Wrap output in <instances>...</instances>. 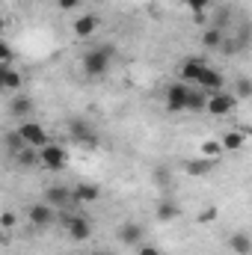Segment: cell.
I'll list each match as a JSON object with an SVG mask.
<instances>
[{"label": "cell", "instance_id": "5bb4252c", "mask_svg": "<svg viewBox=\"0 0 252 255\" xmlns=\"http://www.w3.org/2000/svg\"><path fill=\"white\" fill-rule=\"evenodd\" d=\"M71 193H74V202L89 205V202H98L101 187H95V184H74V187H71Z\"/></svg>", "mask_w": 252, "mask_h": 255}, {"label": "cell", "instance_id": "e0dca14e", "mask_svg": "<svg viewBox=\"0 0 252 255\" xmlns=\"http://www.w3.org/2000/svg\"><path fill=\"white\" fill-rule=\"evenodd\" d=\"M184 169H187L190 175L202 178V175H208V172L214 169V160H211V157H199V160H187V163H184Z\"/></svg>", "mask_w": 252, "mask_h": 255}, {"label": "cell", "instance_id": "ffe728a7", "mask_svg": "<svg viewBox=\"0 0 252 255\" xmlns=\"http://www.w3.org/2000/svg\"><path fill=\"white\" fill-rule=\"evenodd\" d=\"M202 45H205V48H214V51H217V48H223V33H220L217 27H211V30L202 36Z\"/></svg>", "mask_w": 252, "mask_h": 255}, {"label": "cell", "instance_id": "3957f363", "mask_svg": "<svg viewBox=\"0 0 252 255\" xmlns=\"http://www.w3.org/2000/svg\"><path fill=\"white\" fill-rule=\"evenodd\" d=\"M15 130H18V133L24 136V142H27V145H33V148H45V145L51 142V139H48V133H45V128L36 125V122H27V119H24Z\"/></svg>", "mask_w": 252, "mask_h": 255}, {"label": "cell", "instance_id": "44dd1931", "mask_svg": "<svg viewBox=\"0 0 252 255\" xmlns=\"http://www.w3.org/2000/svg\"><path fill=\"white\" fill-rule=\"evenodd\" d=\"M21 80H24V77H21L12 65H6V68H3V86H6V89H18V86H21Z\"/></svg>", "mask_w": 252, "mask_h": 255}, {"label": "cell", "instance_id": "484cf974", "mask_svg": "<svg viewBox=\"0 0 252 255\" xmlns=\"http://www.w3.org/2000/svg\"><path fill=\"white\" fill-rule=\"evenodd\" d=\"M208 3H211V0H187V6L193 9V12H205V9H208Z\"/></svg>", "mask_w": 252, "mask_h": 255}, {"label": "cell", "instance_id": "4fadbf2b", "mask_svg": "<svg viewBox=\"0 0 252 255\" xmlns=\"http://www.w3.org/2000/svg\"><path fill=\"white\" fill-rule=\"evenodd\" d=\"M95 30H98V18H95V15H80V18L74 21V36H77V39H89Z\"/></svg>", "mask_w": 252, "mask_h": 255}, {"label": "cell", "instance_id": "4316f807", "mask_svg": "<svg viewBox=\"0 0 252 255\" xmlns=\"http://www.w3.org/2000/svg\"><path fill=\"white\" fill-rule=\"evenodd\" d=\"M0 223H3V229H15V214H12V211H6Z\"/></svg>", "mask_w": 252, "mask_h": 255}, {"label": "cell", "instance_id": "7402d4cb", "mask_svg": "<svg viewBox=\"0 0 252 255\" xmlns=\"http://www.w3.org/2000/svg\"><path fill=\"white\" fill-rule=\"evenodd\" d=\"M223 151H226V148H223V142H217V139H208V142H202V157H211V160H217Z\"/></svg>", "mask_w": 252, "mask_h": 255}, {"label": "cell", "instance_id": "5b68a950", "mask_svg": "<svg viewBox=\"0 0 252 255\" xmlns=\"http://www.w3.org/2000/svg\"><path fill=\"white\" fill-rule=\"evenodd\" d=\"M27 217H30V223H33L36 229H48V226H54V220H57V208L48 205V202H39V205H33V208L27 211Z\"/></svg>", "mask_w": 252, "mask_h": 255}, {"label": "cell", "instance_id": "f1b7e54d", "mask_svg": "<svg viewBox=\"0 0 252 255\" xmlns=\"http://www.w3.org/2000/svg\"><path fill=\"white\" fill-rule=\"evenodd\" d=\"M214 217H217V208H208V211H205V214H202V217H199V220H202V223H205V220H214Z\"/></svg>", "mask_w": 252, "mask_h": 255}, {"label": "cell", "instance_id": "9a60e30c", "mask_svg": "<svg viewBox=\"0 0 252 255\" xmlns=\"http://www.w3.org/2000/svg\"><path fill=\"white\" fill-rule=\"evenodd\" d=\"M244 142H247V133H244L241 128L226 130V136H223V148H226V151H241V148H244Z\"/></svg>", "mask_w": 252, "mask_h": 255}, {"label": "cell", "instance_id": "277c9868", "mask_svg": "<svg viewBox=\"0 0 252 255\" xmlns=\"http://www.w3.org/2000/svg\"><path fill=\"white\" fill-rule=\"evenodd\" d=\"M187 95H190V83H184V80L172 83L166 89V110H172V113L187 110Z\"/></svg>", "mask_w": 252, "mask_h": 255}, {"label": "cell", "instance_id": "ac0fdd59", "mask_svg": "<svg viewBox=\"0 0 252 255\" xmlns=\"http://www.w3.org/2000/svg\"><path fill=\"white\" fill-rule=\"evenodd\" d=\"M154 214H157V220H160V223H172V220L178 217V205H175L172 199H163V202L157 205V211H154Z\"/></svg>", "mask_w": 252, "mask_h": 255}, {"label": "cell", "instance_id": "8fae6325", "mask_svg": "<svg viewBox=\"0 0 252 255\" xmlns=\"http://www.w3.org/2000/svg\"><path fill=\"white\" fill-rule=\"evenodd\" d=\"M205 68H208V65L202 63L199 57H190V60H184V65H181V80H184V83H199V77H202Z\"/></svg>", "mask_w": 252, "mask_h": 255}, {"label": "cell", "instance_id": "d6986e66", "mask_svg": "<svg viewBox=\"0 0 252 255\" xmlns=\"http://www.w3.org/2000/svg\"><path fill=\"white\" fill-rule=\"evenodd\" d=\"M9 110H12V116H18V119L24 122V116H27V113L33 110V101H30L27 95H18V98L12 101V107H9Z\"/></svg>", "mask_w": 252, "mask_h": 255}, {"label": "cell", "instance_id": "2e32d148", "mask_svg": "<svg viewBox=\"0 0 252 255\" xmlns=\"http://www.w3.org/2000/svg\"><path fill=\"white\" fill-rule=\"evenodd\" d=\"M229 247H232L235 255H250L252 253V241H250V235H244V232L232 235V238H229Z\"/></svg>", "mask_w": 252, "mask_h": 255}, {"label": "cell", "instance_id": "d4e9b609", "mask_svg": "<svg viewBox=\"0 0 252 255\" xmlns=\"http://www.w3.org/2000/svg\"><path fill=\"white\" fill-rule=\"evenodd\" d=\"M136 255H160V253H157V247H151V244H139V247H136Z\"/></svg>", "mask_w": 252, "mask_h": 255}, {"label": "cell", "instance_id": "30bf717a", "mask_svg": "<svg viewBox=\"0 0 252 255\" xmlns=\"http://www.w3.org/2000/svg\"><path fill=\"white\" fill-rule=\"evenodd\" d=\"M223 83H226V77H223V71H217V68H205V71H202V77H199V86H202V89H208L211 95H214V92H220V89H223Z\"/></svg>", "mask_w": 252, "mask_h": 255}, {"label": "cell", "instance_id": "7c38bea8", "mask_svg": "<svg viewBox=\"0 0 252 255\" xmlns=\"http://www.w3.org/2000/svg\"><path fill=\"white\" fill-rule=\"evenodd\" d=\"M208 101H211V92L196 86V89H190V95H187V110L190 113H202V110H208Z\"/></svg>", "mask_w": 252, "mask_h": 255}, {"label": "cell", "instance_id": "8992f818", "mask_svg": "<svg viewBox=\"0 0 252 255\" xmlns=\"http://www.w3.org/2000/svg\"><path fill=\"white\" fill-rule=\"evenodd\" d=\"M235 104H238V95L214 92V95H211V101H208V113H211V116H226V113H232V110H235Z\"/></svg>", "mask_w": 252, "mask_h": 255}, {"label": "cell", "instance_id": "ba28073f", "mask_svg": "<svg viewBox=\"0 0 252 255\" xmlns=\"http://www.w3.org/2000/svg\"><path fill=\"white\" fill-rule=\"evenodd\" d=\"M45 202H48V205H54V208H65V205H71V202H74V193H71V187L51 184V187L45 190Z\"/></svg>", "mask_w": 252, "mask_h": 255}, {"label": "cell", "instance_id": "cb8c5ba5", "mask_svg": "<svg viewBox=\"0 0 252 255\" xmlns=\"http://www.w3.org/2000/svg\"><path fill=\"white\" fill-rule=\"evenodd\" d=\"M0 60H3V68L12 63V48H9V42H3V45H0Z\"/></svg>", "mask_w": 252, "mask_h": 255}, {"label": "cell", "instance_id": "f546056e", "mask_svg": "<svg viewBox=\"0 0 252 255\" xmlns=\"http://www.w3.org/2000/svg\"><path fill=\"white\" fill-rule=\"evenodd\" d=\"M95 255H104V253H95Z\"/></svg>", "mask_w": 252, "mask_h": 255}, {"label": "cell", "instance_id": "83f0119b", "mask_svg": "<svg viewBox=\"0 0 252 255\" xmlns=\"http://www.w3.org/2000/svg\"><path fill=\"white\" fill-rule=\"evenodd\" d=\"M60 3V9H77L80 6V0H57Z\"/></svg>", "mask_w": 252, "mask_h": 255}, {"label": "cell", "instance_id": "9c48e42d", "mask_svg": "<svg viewBox=\"0 0 252 255\" xmlns=\"http://www.w3.org/2000/svg\"><path fill=\"white\" fill-rule=\"evenodd\" d=\"M116 235H119V241H122L125 247H139V244H142V226H139V223H133V220L122 223Z\"/></svg>", "mask_w": 252, "mask_h": 255}, {"label": "cell", "instance_id": "7a4b0ae2", "mask_svg": "<svg viewBox=\"0 0 252 255\" xmlns=\"http://www.w3.org/2000/svg\"><path fill=\"white\" fill-rule=\"evenodd\" d=\"M39 163L45 169H51V172H60L68 163V151H65L63 145H57V142H48L45 148H39Z\"/></svg>", "mask_w": 252, "mask_h": 255}, {"label": "cell", "instance_id": "52a82bcc", "mask_svg": "<svg viewBox=\"0 0 252 255\" xmlns=\"http://www.w3.org/2000/svg\"><path fill=\"white\" fill-rule=\"evenodd\" d=\"M65 232L71 241H89L92 238V223L86 217H68L65 220Z\"/></svg>", "mask_w": 252, "mask_h": 255}, {"label": "cell", "instance_id": "6da1fadb", "mask_svg": "<svg viewBox=\"0 0 252 255\" xmlns=\"http://www.w3.org/2000/svg\"><path fill=\"white\" fill-rule=\"evenodd\" d=\"M110 60H113V48L110 45L86 51V57H83V74L86 77H104L107 68H110Z\"/></svg>", "mask_w": 252, "mask_h": 255}, {"label": "cell", "instance_id": "603a6c76", "mask_svg": "<svg viewBox=\"0 0 252 255\" xmlns=\"http://www.w3.org/2000/svg\"><path fill=\"white\" fill-rule=\"evenodd\" d=\"M235 95L238 98H252V80L250 77H238L235 80Z\"/></svg>", "mask_w": 252, "mask_h": 255}]
</instances>
